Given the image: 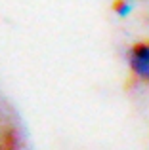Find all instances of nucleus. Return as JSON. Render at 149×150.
Returning <instances> with one entry per match:
<instances>
[{
    "instance_id": "f257e3e1",
    "label": "nucleus",
    "mask_w": 149,
    "mask_h": 150,
    "mask_svg": "<svg viewBox=\"0 0 149 150\" xmlns=\"http://www.w3.org/2000/svg\"><path fill=\"white\" fill-rule=\"evenodd\" d=\"M128 67L136 80L149 82V44H134L128 51Z\"/></svg>"
}]
</instances>
